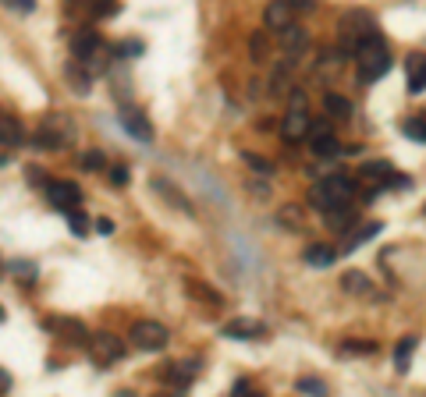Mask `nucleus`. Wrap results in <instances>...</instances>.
I'll return each mask as SVG.
<instances>
[{"label":"nucleus","instance_id":"obj_1","mask_svg":"<svg viewBox=\"0 0 426 397\" xmlns=\"http://www.w3.org/2000/svg\"><path fill=\"white\" fill-rule=\"evenodd\" d=\"M391 50H387V43H384V36L376 33L373 40H366L359 50H355V71H359V79L362 82H376V79H384L387 71H391Z\"/></svg>","mask_w":426,"mask_h":397},{"label":"nucleus","instance_id":"obj_2","mask_svg":"<svg viewBox=\"0 0 426 397\" xmlns=\"http://www.w3.org/2000/svg\"><path fill=\"white\" fill-rule=\"evenodd\" d=\"M352 195H355V185H352L348 178H341V174H330V178H323V181H316V185L309 188V202H313L320 213H330V209L348 206Z\"/></svg>","mask_w":426,"mask_h":397},{"label":"nucleus","instance_id":"obj_3","mask_svg":"<svg viewBox=\"0 0 426 397\" xmlns=\"http://www.w3.org/2000/svg\"><path fill=\"white\" fill-rule=\"evenodd\" d=\"M338 36H341V50L345 54H355L366 40H373L376 36V22H373V15L369 11H345L341 15V22H338Z\"/></svg>","mask_w":426,"mask_h":397},{"label":"nucleus","instance_id":"obj_4","mask_svg":"<svg viewBox=\"0 0 426 397\" xmlns=\"http://www.w3.org/2000/svg\"><path fill=\"white\" fill-rule=\"evenodd\" d=\"M309 125H313V117H309V107H306V93H292L288 114H284V125H281V135H284L288 142H299V139L309 135Z\"/></svg>","mask_w":426,"mask_h":397},{"label":"nucleus","instance_id":"obj_5","mask_svg":"<svg viewBox=\"0 0 426 397\" xmlns=\"http://www.w3.org/2000/svg\"><path fill=\"white\" fill-rule=\"evenodd\" d=\"M132 344L142 351H160V347H167V326L156 319H139L132 326Z\"/></svg>","mask_w":426,"mask_h":397},{"label":"nucleus","instance_id":"obj_6","mask_svg":"<svg viewBox=\"0 0 426 397\" xmlns=\"http://www.w3.org/2000/svg\"><path fill=\"white\" fill-rule=\"evenodd\" d=\"M47 199H50V206H54V209H61V213H71V209H79V202H82V192H79V185H75V181L54 178V181H47Z\"/></svg>","mask_w":426,"mask_h":397},{"label":"nucleus","instance_id":"obj_7","mask_svg":"<svg viewBox=\"0 0 426 397\" xmlns=\"http://www.w3.org/2000/svg\"><path fill=\"white\" fill-rule=\"evenodd\" d=\"M306 139H309V149H313L320 160H327V156H338V153H341V142L334 139V132H330V125H327V121H313Z\"/></svg>","mask_w":426,"mask_h":397},{"label":"nucleus","instance_id":"obj_8","mask_svg":"<svg viewBox=\"0 0 426 397\" xmlns=\"http://www.w3.org/2000/svg\"><path fill=\"white\" fill-rule=\"evenodd\" d=\"M288 25H295V4L292 0H270L263 8V29L267 33H284Z\"/></svg>","mask_w":426,"mask_h":397},{"label":"nucleus","instance_id":"obj_9","mask_svg":"<svg viewBox=\"0 0 426 397\" xmlns=\"http://www.w3.org/2000/svg\"><path fill=\"white\" fill-rule=\"evenodd\" d=\"M117 125L128 132V139H135V142H153V125L146 121L142 110H135V107H121V110H117Z\"/></svg>","mask_w":426,"mask_h":397},{"label":"nucleus","instance_id":"obj_10","mask_svg":"<svg viewBox=\"0 0 426 397\" xmlns=\"http://www.w3.org/2000/svg\"><path fill=\"white\" fill-rule=\"evenodd\" d=\"M89 355H93V362L110 365V362L125 358V344H121V337H114V333H93V340H89Z\"/></svg>","mask_w":426,"mask_h":397},{"label":"nucleus","instance_id":"obj_11","mask_svg":"<svg viewBox=\"0 0 426 397\" xmlns=\"http://www.w3.org/2000/svg\"><path fill=\"white\" fill-rule=\"evenodd\" d=\"M47 330H50V333H61L68 344H79V347L93 340V333L86 330V323H82V319H68V316H54V319H47Z\"/></svg>","mask_w":426,"mask_h":397},{"label":"nucleus","instance_id":"obj_12","mask_svg":"<svg viewBox=\"0 0 426 397\" xmlns=\"http://www.w3.org/2000/svg\"><path fill=\"white\" fill-rule=\"evenodd\" d=\"M221 337H228V340H260V337H267V326L260 319H228L221 326Z\"/></svg>","mask_w":426,"mask_h":397},{"label":"nucleus","instance_id":"obj_13","mask_svg":"<svg viewBox=\"0 0 426 397\" xmlns=\"http://www.w3.org/2000/svg\"><path fill=\"white\" fill-rule=\"evenodd\" d=\"M100 50H103V43H100V36H96L93 29H82V33L71 36V57H75L79 64H89Z\"/></svg>","mask_w":426,"mask_h":397},{"label":"nucleus","instance_id":"obj_14","mask_svg":"<svg viewBox=\"0 0 426 397\" xmlns=\"http://www.w3.org/2000/svg\"><path fill=\"white\" fill-rule=\"evenodd\" d=\"M163 379H167L174 390H188L192 379H195V365H192V362H171L167 372H163Z\"/></svg>","mask_w":426,"mask_h":397},{"label":"nucleus","instance_id":"obj_15","mask_svg":"<svg viewBox=\"0 0 426 397\" xmlns=\"http://www.w3.org/2000/svg\"><path fill=\"white\" fill-rule=\"evenodd\" d=\"M405 71H408V93H426V54H412Z\"/></svg>","mask_w":426,"mask_h":397},{"label":"nucleus","instance_id":"obj_16","mask_svg":"<svg viewBox=\"0 0 426 397\" xmlns=\"http://www.w3.org/2000/svg\"><path fill=\"white\" fill-rule=\"evenodd\" d=\"M384 231V224H362V227H355V231H348V238H345V248H341V255H348V252H355L359 245H366L369 238H376Z\"/></svg>","mask_w":426,"mask_h":397},{"label":"nucleus","instance_id":"obj_17","mask_svg":"<svg viewBox=\"0 0 426 397\" xmlns=\"http://www.w3.org/2000/svg\"><path fill=\"white\" fill-rule=\"evenodd\" d=\"M71 8L75 11H86L89 18H110L117 11L114 0H71Z\"/></svg>","mask_w":426,"mask_h":397},{"label":"nucleus","instance_id":"obj_18","mask_svg":"<svg viewBox=\"0 0 426 397\" xmlns=\"http://www.w3.org/2000/svg\"><path fill=\"white\" fill-rule=\"evenodd\" d=\"M338 255H341V252H338V248H330V245H309L302 259H306L309 266H316V270H327V266H334V259H338Z\"/></svg>","mask_w":426,"mask_h":397},{"label":"nucleus","instance_id":"obj_19","mask_svg":"<svg viewBox=\"0 0 426 397\" xmlns=\"http://www.w3.org/2000/svg\"><path fill=\"white\" fill-rule=\"evenodd\" d=\"M415 344H419V337H412V333L398 340V347H394V369H398V372H408V358H412Z\"/></svg>","mask_w":426,"mask_h":397},{"label":"nucleus","instance_id":"obj_20","mask_svg":"<svg viewBox=\"0 0 426 397\" xmlns=\"http://www.w3.org/2000/svg\"><path fill=\"white\" fill-rule=\"evenodd\" d=\"M0 135H4V146H22V142H25V139H22V125H18L11 114L0 117Z\"/></svg>","mask_w":426,"mask_h":397},{"label":"nucleus","instance_id":"obj_21","mask_svg":"<svg viewBox=\"0 0 426 397\" xmlns=\"http://www.w3.org/2000/svg\"><path fill=\"white\" fill-rule=\"evenodd\" d=\"M43 128H47V132H54V135L61 139V146H64V142H68V139L75 135V128H71V121H68V117H61V114H50V117L43 121Z\"/></svg>","mask_w":426,"mask_h":397},{"label":"nucleus","instance_id":"obj_22","mask_svg":"<svg viewBox=\"0 0 426 397\" xmlns=\"http://www.w3.org/2000/svg\"><path fill=\"white\" fill-rule=\"evenodd\" d=\"M341 287H345L348 294H369V277L359 273V270H352V273L341 277Z\"/></svg>","mask_w":426,"mask_h":397},{"label":"nucleus","instance_id":"obj_23","mask_svg":"<svg viewBox=\"0 0 426 397\" xmlns=\"http://www.w3.org/2000/svg\"><path fill=\"white\" fill-rule=\"evenodd\" d=\"M323 110H327L330 117H348V114H352V103H348L345 96H338V93H327V96H323Z\"/></svg>","mask_w":426,"mask_h":397},{"label":"nucleus","instance_id":"obj_24","mask_svg":"<svg viewBox=\"0 0 426 397\" xmlns=\"http://www.w3.org/2000/svg\"><path fill=\"white\" fill-rule=\"evenodd\" d=\"M352 220H355V217H352V209H348V206L323 213V224H327L330 231H348V224H352Z\"/></svg>","mask_w":426,"mask_h":397},{"label":"nucleus","instance_id":"obj_25","mask_svg":"<svg viewBox=\"0 0 426 397\" xmlns=\"http://www.w3.org/2000/svg\"><path fill=\"white\" fill-rule=\"evenodd\" d=\"M64 217H68V227H71L75 238H86V234H89V224H93V220H89L82 209H71V213H64Z\"/></svg>","mask_w":426,"mask_h":397},{"label":"nucleus","instance_id":"obj_26","mask_svg":"<svg viewBox=\"0 0 426 397\" xmlns=\"http://www.w3.org/2000/svg\"><path fill=\"white\" fill-rule=\"evenodd\" d=\"M281 36H284V47H288V50H302V47L309 43L306 29H299V25H288V29H284Z\"/></svg>","mask_w":426,"mask_h":397},{"label":"nucleus","instance_id":"obj_27","mask_svg":"<svg viewBox=\"0 0 426 397\" xmlns=\"http://www.w3.org/2000/svg\"><path fill=\"white\" fill-rule=\"evenodd\" d=\"M68 86H71L79 96H89V75H86L82 68H71V64H68Z\"/></svg>","mask_w":426,"mask_h":397},{"label":"nucleus","instance_id":"obj_28","mask_svg":"<svg viewBox=\"0 0 426 397\" xmlns=\"http://www.w3.org/2000/svg\"><path fill=\"white\" fill-rule=\"evenodd\" d=\"M401 132H405L412 142H426V121H422V117H408V121L401 125Z\"/></svg>","mask_w":426,"mask_h":397},{"label":"nucleus","instance_id":"obj_29","mask_svg":"<svg viewBox=\"0 0 426 397\" xmlns=\"http://www.w3.org/2000/svg\"><path fill=\"white\" fill-rule=\"evenodd\" d=\"M142 50H146V43H142V40H121V43L114 47V54H117V57H142Z\"/></svg>","mask_w":426,"mask_h":397},{"label":"nucleus","instance_id":"obj_30","mask_svg":"<svg viewBox=\"0 0 426 397\" xmlns=\"http://www.w3.org/2000/svg\"><path fill=\"white\" fill-rule=\"evenodd\" d=\"M8 273H15V277H22V280H36V263L15 259V263H8Z\"/></svg>","mask_w":426,"mask_h":397},{"label":"nucleus","instance_id":"obj_31","mask_svg":"<svg viewBox=\"0 0 426 397\" xmlns=\"http://www.w3.org/2000/svg\"><path fill=\"white\" fill-rule=\"evenodd\" d=\"M295 390H299V393H327V383L316 379V376H299Z\"/></svg>","mask_w":426,"mask_h":397},{"label":"nucleus","instance_id":"obj_32","mask_svg":"<svg viewBox=\"0 0 426 397\" xmlns=\"http://www.w3.org/2000/svg\"><path fill=\"white\" fill-rule=\"evenodd\" d=\"M103 167H107V156H103L100 149L82 153V171H103Z\"/></svg>","mask_w":426,"mask_h":397},{"label":"nucleus","instance_id":"obj_33","mask_svg":"<svg viewBox=\"0 0 426 397\" xmlns=\"http://www.w3.org/2000/svg\"><path fill=\"white\" fill-rule=\"evenodd\" d=\"M277 220H281L284 227H292V231H295V227L302 224V209H299V206H284V209L277 213Z\"/></svg>","mask_w":426,"mask_h":397},{"label":"nucleus","instance_id":"obj_34","mask_svg":"<svg viewBox=\"0 0 426 397\" xmlns=\"http://www.w3.org/2000/svg\"><path fill=\"white\" fill-rule=\"evenodd\" d=\"M249 50H253V54H249V57H253V61H256V64H260V61H263V57H267V36H263V33H256V36H253V40H249Z\"/></svg>","mask_w":426,"mask_h":397},{"label":"nucleus","instance_id":"obj_35","mask_svg":"<svg viewBox=\"0 0 426 397\" xmlns=\"http://www.w3.org/2000/svg\"><path fill=\"white\" fill-rule=\"evenodd\" d=\"M242 160H246V163H253V171H256V174H274V163H270V160H263V156H256V153H242Z\"/></svg>","mask_w":426,"mask_h":397},{"label":"nucleus","instance_id":"obj_36","mask_svg":"<svg viewBox=\"0 0 426 397\" xmlns=\"http://www.w3.org/2000/svg\"><path fill=\"white\" fill-rule=\"evenodd\" d=\"M132 181V174H128V167H110V185H128Z\"/></svg>","mask_w":426,"mask_h":397},{"label":"nucleus","instance_id":"obj_37","mask_svg":"<svg viewBox=\"0 0 426 397\" xmlns=\"http://www.w3.org/2000/svg\"><path fill=\"white\" fill-rule=\"evenodd\" d=\"M4 4H8L11 11H22V15H29V11H36V0H4Z\"/></svg>","mask_w":426,"mask_h":397},{"label":"nucleus","instance_id":"obj_38","mask_svg":"<svg viewBox=\"0 0 426 397\" xmlns=\"http://www.w3.org/2000/svg\"><path fill=\"white\" fill-rule=\"evenodd\" d=\"M188 291H192V294H199V298H206V301H221V294H217V291H206V287H199L195 280H188Z\"/></svg>","mask_w":426,"mask_h":397},{"label":"nucleus","instance_id":"obj_39","mask_svg":"<svg viewBox=\"0 0 426 397\" xmlns=\"http://www.w3.org/2000/svg\"><path fill=\"white\" fill-rule=\"evenodd\" d=\"M93 224H96L100 234H114V220H110V217H100V220H93Z\"/></svg>","mask_w":426,"mask_h":397},{"label":"nucleus","instance_id":"obj_40","mask_svg":"<svg viewBox=\"0 0 426 397\" xmlns=\"http://www.w3.org/2000/svg\"><path fill=\"white\" fill-rule=\"evenodd\" d=\"M0 390H4V393H11V372H8V369L0 372Z\"/></svg>","mask_w":426,"mask_h":397},{"label":"nucleus","instance_id":"obj_41","mask_svg":"<svg viewBox=\"0 0 426 397\" xmlns=\"http://www.w3.org/2000/svg\"><path fill=\"white\" fill-rule=\"evenodd\" d=\"M231 390H235V393H246V397H253V393H249V390H253V386H249V379H238Z\"/></svg>","mask_w":426,"mask_h":397},{"label":"nucleus","instance_id":"obj_42","mask_svg":"<svg viewBox=\"0 0 426 397\" xmlns=\"http://www.w3.org/2000/svg\"><path fill=\"white\" fill-rule=\"evenodd\" d=\"M292 4H295L299 11H313V8H316V0H292Z\"/></svg>","mask_w":426,"mask_h":397},{"label":"nucleus","instance_id":"obj_43","mask_svg":"<svg viewBox=\"0 0 426 397\" xmlns=\"http://www.w3.org/2000/svg\"><path fill=\"white\" fill-rule=\"evenodd\" d=\"M345 351H373V344H355L352 340V344H345Z\"/></svg>","mask_w":426,"mask_h":397}]
</instances>
